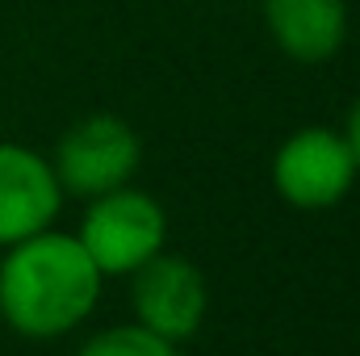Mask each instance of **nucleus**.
<instances>
[{
	"label": "nucleus",
	"mask_w": 360,
	"mask_h": 356,
	"mask_svg": "<svg viewBox=\"0 0 360 356\" xmlns=\"http://www.w3.org/2000/svg\"><path fill=\"white\" fill-rule=\"evenodd\" d=\"M101 268L76 235L38 231L0 256V319L21 340L72 336L101 298Z\"/></svg>",
	"instance_id": "obj_1"
},
{
	"label": "nucleus",
	"mask_w": 360,
	"mask_h": 356,
	"mask_svg": "<svg viewBox=\"0 0 360 356\" xmlns=\"http://www.w3.org/2000/svg\"><path fill=\"white\" fill-rule=\"evenodd\" d=\"M80 248L101 268V276H130L168 243V214L164 205L143 189H109L89 197V210L76 231Z\"/></svg>",
	"instance_id": "obj_2"
},
{
	"label": "nucleus",
	"mask_w": 360,
	"mask_h": 356,
	"mask_svg": "<svg viewBox=\"0 0 360 356\" xmlns=\"http://www.w3.org/2000/svg\"><path fill=\"white\" fill-rule=\"evenodd\" d=\"M139 164H143V143L134 126L117 113H89L76 126H68L51 160L63 197L68 193L101 197L109 189H122L139 172Z\"/></svg>",
	"instance_id": "obj_3"
},
{
	"label": "nucleus",
	"mask_w": 360,
	"mask_h": 356,
	"mask_svg": "<svg viewBox=\"0 0 360 356\" xmlns=\"http://www.w3.org/2000/svg\"><path fill=\"white\" fill-rule=\"evenodd\" d=\"M356 177V155H352L344 130H331V126H302L272 155V189L293 210L340 205L352 193Z\"/></svg>",
	"instance_id": "obj_4"
},
{
	"label": "nucleus",
	"mask_w": 360,
	"mask_h": 356,
	"mask_svg": "<svg viewBox=\"0 0 360 356\" xmlns=\"http://www.w3.org/2000/svg\"><path fill=\"white\" fill-rule=\"evenodd\" d=\"M130 306L134 323L164 336L168 344H188L205 314H210V285L205 272L193 265L188 256L160 252L143 268L130 272Z\"/></svg>",
	"instance_id": "obj_5"
},
{
	"label": "nucleus",
	"mask_w": 360,
	"mask_h": 356,
	"mask_svg": "<svg viewBox=\"0 0 360 356\" xmlns=\"http://www.w3.org/2000/svg\"><path fill=\"white\" fill-rule=\"evenodd\" d=\"M63 210V189L46 155L21 143H0V248H13L46 227Z\"/></svg>",
	"instance_id": "obj_6"
},
{
	"label": "nucleus",
	"mask_w": 360,
	"mask_h": 356,
	"mask_svg": "<svg viewBox=\"0 0 360 356\" xmlns=\"http://www.w3.org/2000/svg\"><path fill=\"white\" fill-rule=\"evenodd\" d=\"M264 25L293 63H327L348 38V0H264Z\"/></svg>",
	"instance_id": "obj_7"
},
{
	"label": "nucleus",
	"mask_w": 360,
	"mask_h": 356,
	"mask_svg": "<svg viewBox=\"0 0 360 356\" xmlns=\"http://www.w3.org/2000/svg\"><path fill=\"white\" fill-rule=\"evenodd\" d=\"M76 356H180V348L139 323H122V327H105L89 336Z\"/></svg>",
	"instance_id": "obj_8"
},
{
	"label": "nucleus",
	"mask_w": 360,
	"mask_h": 356,
	"mask_svg": "<svg viewBox=\"0 0 360 356\" xmlns=\"http://www.w3.org/2000/svg\"><path fill=\"white\" fill-rule=\"evenodd\" d=\"M344 139H348V147H352V155H356V168H360V96H356V105H352V113H348Z\"/></svg>",
	"instance_id": "obj_9"
}]
</instances>
